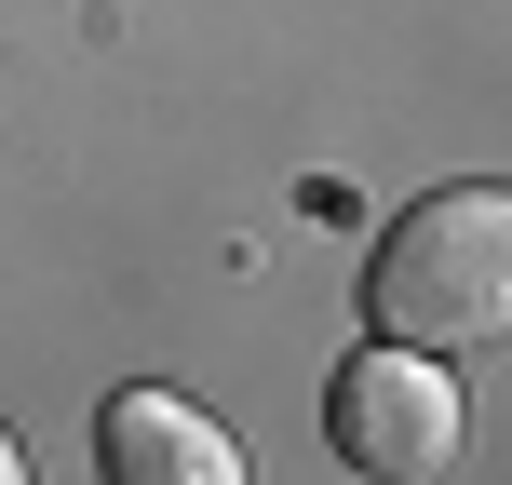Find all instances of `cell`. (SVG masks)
<instances>
[{"label": "cell", "instance_id": "3", "mask_svg": "<svg viewBox=\"0 0 512 485\" xmlns=\"http://www.w3.org/2000/svg\"><path fill=\"white\" fill-rule=\"evenodd\" d=\"M95 472H108V485H243V445L216 432L189 391H108Z\"/></svg>", "mask_w": 512, "mask_h": 485}, {"label": "cell", "instance_id": "2", "mask_svg": "<svg viewBox=\"0 0 512 485\" xmlns=\"http://www.w3.org/2000/svg\"><path fill=\"white\" fill-rule=\"evenodd\" d=\"M324 432H337V459H351L364 485H432L445 459H459V391H445V351H364L351 378H337Z\"/></svg>", "mask_w": 512, "mask_h": 485}, {"label": "cell", "instance_id": "4", "mask_svg": "<svg viewBox=\"0 0 512 485\" xmlns=\"http://www.w3.org/2000/svg\"><path fill=\"white\" fill-rule=\"evenodd\" d=\"M0 485H27V445H14V432H0Z\"/></svg>", "mask_w": 512, "mask_h": 485}, {"label": "cell", "instance_id": "1", "mask_svg": "<svg viewBox=\"0 0 512 485\" xmlns=\"http://www.w3.org/2000/svg\"><path fill=\"white\" fill-rule=\"evenodd\" d=\"M364 310H378L391 351H486V337L512 324V189L499 176H459V189H432L418 216H391Z\"/></svg>", "mask_w": 512, "mask_h": 485}]
</instances>
